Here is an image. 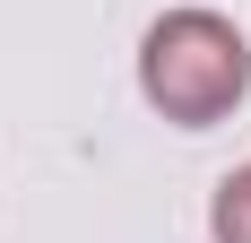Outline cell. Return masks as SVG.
I'll return each instance as SVG.
<instances>
[{
  "label": "cell",
  "instance_id": "obj_1",
  "mask_svg": "<svg viewBox=\"0 0 251 243\" xmlns=\"http://www.w3.org/2000/svg\"><path fill=\"white\" fill-rule=\"evenodd\" d=\"M139 96L182 130H208L251 96V44L217 9H165L139 44Z\"/></svg>",
  "mask_w": 251,
  "mask_h": 243
},
{
  "label": "cell",
  "instance_id": "obj_2",
  "mask_svg": "<svg viewBox=\"0 0 251 243\" xmlns=\"http://www.w3.org/2000/svg\"><path fill=\"white\" fill-rule=\"evenodd\" d=\"M208 235L217 243H251V165H234L217 182V209H208Z\"/></svg>",
  "mask_w": 251,
  "mask_h": 243
}]
</instances>
